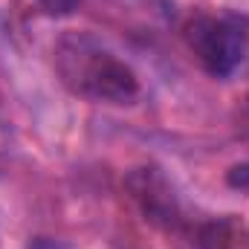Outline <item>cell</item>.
<instances>
[{
  "label": "cell",
  "mask_w": 249,
  "mask_h": 249,
  "mask_svg": "<svg viewBox=\"0 0 249 249\" xmlns=\"http://www.w3.org/2000/svg\"><path fill=\"white\" fill-rule=\"evenodd\" d=\"M61 72L78 93L99 102L124 105L139 93L136 72L127 64L81 41L61 50Z\"/></svg>",
  "instance_id": "1"
},
{
  "label": "cell",
  "mask_w": 249,
  "mask_h": 249,
  "mask_svg": "<svg viewBox=\"0 0 249 249\" xmlns=\"http://www.w3.org/2000/svg\"><path fill=\"white\" fill-rule=\"evenodd\" d=\"M127 183H130L133 197L139 200L142 212H145L154 223L171 226V223L177 220V200H174V191L168 188V183H165L157 171L139 168Z\"/></svg>",
  "instance_id": "3"
},
{
  "label": "cell",
  "mask_w": 249,
  "mask_h": 249,
  "mask_svg": "<svg viewBox=\"0 0 249 249\" xmlns=\"http://www.w3.org/2000/svg\"><path fill=\"white\" fill-rule=\"evenodd\" d=\"M188 47L212 75H229L244 61V32L217 18H197L188 23Z\"/></svg>",
  "instance_id": "2"
},
{
  "label": "cell",
  "mask_w": 249,
  "mask_h": 249,
  "mask_svg": "<svg viewBox=\"0 0 249 249\" xmlns=\"http://www.w3.org/2000/svg\"><path fill=\"white\" fill-rule=\"evenodd\" d=\"M229 183L232 186H249V165H235V168H229Z\"/></svg>",
  "instance_id": "5"
},
{
  "label": "cell",
  "mask_w": 249,
  "mask_h": 249,
  "mask_svg": "<svg viewBox=\"0 0 249 249\" xmlns=\"http://www.w3.org/2000/svg\"><path fill=\"white\" fill-rule=\"evenodd\" d=\"M38 249H44V247H38Z\"/></svg>",
  "instance_id": "6"
},
{
  "label": "cell",
  "mask_w": 249,
  "mask_h": 249,
  "mask_svg": "<svg viewBox=\"0 0 249 249\" xmlns=\"http://www.w3.org/2000/svg\"><path fill=\"white\" fill-rule=\"evenodd\" d=\"M78 3H81V0H38V6H41L47 15H53V18H67V15H72V12L78 9Z\"/></svg>",
  "instance_id": "4"
}]
</instances>
